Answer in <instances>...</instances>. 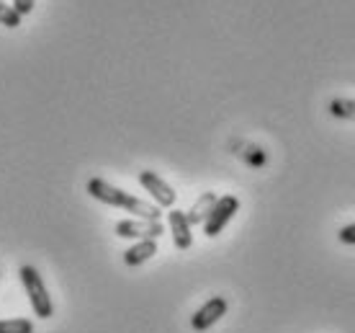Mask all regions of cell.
Here are the masks:
<instances>
[{
  "mask_svg": "<svg viewBox=\"0 0 355 333\" xmlns=\"http://www.w3.org/2000/svg\"><path fill=\"white\" fill-rule=\"evenodd\" d=\"M0 26H8V29L21 26V16L16 13V8H13V6H6L3 0H0Z\"/></svg>",
  "mask_w": 355,
  "mask_h": 333,
  "instance_id": "7c38bea8",
  "label": "cell"
},
{
  "mask_svg": "<svg viewBox=\"0 0 355 333\" xmlns=\"http://www.w3.org/2000/svg\"><path fill=\"white\" fill-rule=\"evenodd\" d=\"M227 310H230V302L224 298H211L206 305H201L198 310L193 313L191 318V325H193V331H209L214 323H219L224 316H227Z\"/></svg>",
  "mask_w": 355,
  "mask_h": 333,
  "instance_id": "5b68a950",
  "label": "cell"
},
{
  "mask_svg": "<svg viewBox=\"0 0 355 333\" xmlns=\"http://www.w3.org/2000/svg\"><path fill=\"white\" fill-rule=\"evenodd\" d=\"M18 277H21V284L26 289L28 302H31L36 316L42 318V320H44V318H52V313H54L52 298H49L44 282H42V274H39L34 266H21V269H18Z\"/></svg>",
  "mask_w": 355,
  "mask_h": 333,
  "instance_id": "7a4b0ae2",
  "label": "cell"
},
{
  "mask_svg": "<svg viewBox=\"0 0 355 333\" xmlns=\"http://www.w3.org/2000/svg\"><path fill=\"white\" fill-rule=\"evenodd\" d=\"M327 111L335 119H347V122H355V99H332V101H329Z\"/></svg>",
  "mask_w": 355,
  "mask_h": 333,
  "instance_id": "30bf717a",
  "label": "cell"
},
{
  "mask_svg": "<svg viewBox=\"0 0 355 333\" xmlns=\"http://www.w3.org/2000/svg\"><path fill=\"white\" fill-rule=\"evenodd\" d=\"M338 241L343 245H355V222H350V225H345V227H340Z\"/></svg>",
  "mask_w": 355,
  "mask_h": 333,
  "instance_id": "4fadbf2b",
  "label": "cell"
},
{
  "mask_svg": "<svg viewBox=\"0 0 355 333\" xmlns=\"http://www.w3.org/2000/svg\"><path fill=\"white\" fill-rule=\"evenodd\" d=\"M139 184L144 186V191H150V197L157 202V207H173L175 204V191L170 184L152 171H139Z\"/></svg>",
  "mask_w": 355,
  "mask_h": 333,
  "instance_id": "8992f818",
  "label": "cell"
},
{
  "mask_svg": "<svg viewBox=\"0 0 355 333\" xmlns=\"http://www.w3.org/2000/svg\"><path fill=\"white\" fill-rule=\"evenodd\" d=\"M34 3H36V0H13V8H16L18 16L24 18V16H28V13L34 10Z\"/></svg>",
  "mask_w": 355,
  "mask_h": 333,
  "instance_id": "5bb4252c",
  "label": "cell"
},
{
  "mask_svg": "<svg viewBox=\"0 0 355 333\" xmlns=\"http://www.w3.org/2000/svg\"><path fill=\"white\" fill-rule=\"evenodd\" d=\"M170 222V233H173V243H175L178 251H188L193 245V233H191V222L183 209H170L168 215Z\"/></svg>",
  "mask_w": 355,
  "mask_h": 333,
  "instance_id": "52a82bcc",
  "label": "cell"
},
{
  "mask_svg": "<svg viewBox=\"0 0 355 333\" xmlns=\"http://www.w3.org/2000/svg\"><path fill=\"white\" fill-rule=\"evenodd\" d=\"M240 212V199L234 197V194H224L214 202L211 212L206 215L204 220V233L206 238H216V235L222 233L224 227L230 225V220Z\"/></svg>",
  "mask_w": 355,
  "mask_h": 333,
  "instance_id": "3957f363",
  "label": "cell"
},
{
  "mask_svg": "<svg viewBox=\"0 0 355 333\" xmlns=\"http://www.w3.org/2000/svg\"><path fill=\"white\" fill-rule=\"evenodd\" d=\"M165 233L160 220H121L116 222L119 238H139V241H157Z\"/></svg>",
  "mask_w": 355,
  "mask_h": 333,
  "instance_id": "277c9868",
  "label": "cell"
},
{
  "mask_svg": "<svg viewBox=\"0 0 355 333\" xmlns=\"http://www.w3.org/2000/svg\"><path fill=\"white\" fill-rule=\"evenodd\" d=\"M0 333H34V323L26 318H8L0 320Z\"/></svg>",
  "mask_w": 355,
  "mask_h": 333,
  "instance_id": "8fae6325",
  "label": "cell"
},
{
  "mask_svg": "<svg viewBox=\"0 0 355 333\" xmlns=\"http://www.w3.org/2000/svg\"><path fill=\"white\" fill-rule=\"evenodd\" d=\"M88 194L98 202H103L108 207H119L124 209V212H132L134 217H139V220H160V207L157 204H147L144 199H137L132 194H126V191L116 189L114 184H108L103 179H90L88 181Z\"/></svg>",
  "mask_w": 355,
  "mask_h": 333,
  "instance_id": "6da1fadb",
  "label": "cell"
},
{
  "mask_svg": "<svg viewBox=\"0 0 355 333\" xmlns=\"http://www.w3.org/2000/svg\"><path fill=\"white\" fill-rule=\"evenodd\" d=\"M155 253H157V243L155 241H139L129 251H124V263L126 266H139V263L150 261Z\"/></svg>",
  "mask_w": 355,
  "mask_h": 333,
  "instance_id": "ba28073f",
  "label": "cell"
},
{
  "mask_svg": "<svg viewBox=\"0 0 355 333\" xmlns=\"http://www.w3.org/2000/svg\"><path fill=\"white\" fill-rule=\"evenodd\" d=\"M216 199L219 197H214L211 191H206L204 197L198 199V202H196L193 207H191V212H188V222H191V225H196V222H204L206 220V215H209V212H211V207H214V202H216Z\"/></svg>",
  "mask_w": 355,
  "mask_h": 333,
  "instance_id": "9c48e42d",
  "label": "cell"
}]
</instances>
